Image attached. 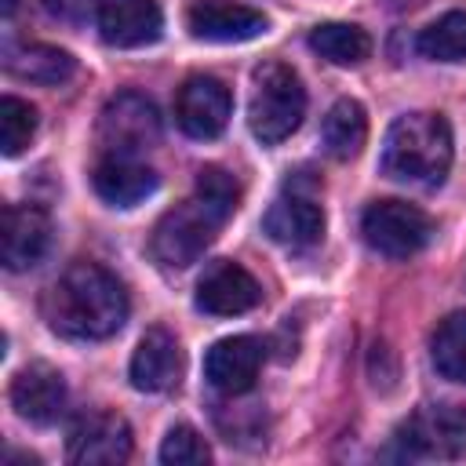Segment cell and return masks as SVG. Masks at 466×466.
Instances as JSON below:
<instances>
[{"label": "cell", "instance_id": "6da1fadb", "mask_svg": "<svg viewBox=\"0 0 466 466\" xmlns=\"http://www.w3.org/2000/svg\"><path fill=\"white\" fill-rule=\"evenodd\" d=\"M40 313L55 335L76 339V342H98L124 328L127 291L106 266L73 262L44 291Z\"/></svg>", "mask_w": 466, "mask_h": 466}, {"label": "cell", "instance_id": "7a4b0ae2", "mask_svg": "<svg viewBox=\"0 0 466 466\" xmlns=\"http://www.w3.org/2000/svg\"><path fill=\"white\" fill-rule=\"evenodd\" d=\"M240 200V186L229 171L222 167H204L197 175V189L189 200H182L178 208H171L157 229H153V255L160 266L167 269H186L193 266L204 248L218 237V229L226 226V218L237 211Z\"/></svg>", "mask_w": 466, "mask_h": 466}, {"label": "cell", "instance_id": "3957f363", "mask_svg": "<svg viewBox=\"0 0 466 466\" xmlns=\"http://www.w3.org/2000/svg\"><path fill=\"white\" fill-rule=\"evenodd\" d=\"M451 127L441 113H404L390 124L382 138L379 167L393 182L433 189L451 167Z\"/></svg>", "mask_w": 466, "mask_h": 466}, {"label": "cell", "instance_id": "277c9868", "mask_svg": "<svg viewBox=\"0 0 466 466\" xmlns=\"http://www.w3.org/2000/svg\"><path fill=\"white\" fill-rule=\"evenodd\" d=\"M306 116V87L284 62H262L255 69V91L248 102L251 135L266 146L284 142Z\"/></svg>", "mask_w": 466, "mask_h": 466}, {"label": "cell", "instance_id": "5b68a950", "mask_svg": "<svg viewBox=\"0 0 466 466\" xmlns=\"http://www.w3.org/2000/svg\"><path fill=\"white\" fill-rule=\"evenodd\" d=\"M408 459H462L466 455V408L462 404H422L393 433Z\"/></svg>", "mask_w": 466, "mask_h": 466}, {"label": "cell", "instance_id": "8992f818", "mask_svg": "<svg viewBox=\"0 0 466 466\" xmlns=\"http://www.w3.org/2000/svg\"><path fill=\"white\" fill-rule=\"evenodd\" d=\"M98 142L106 153L138 157L160 142V113L142 91L113 95L98 113Z\"/></svg>", "mask_w": 466, "mask_h": 466}, {"label": "cell", "instance_id": "52a82bcc", "mask_svg": "<svg viewBox=\"0 0 466 466\" xmlns=\"http://www.w3.org/2000/svg\"><path fill=\"white\" fill-rule=\"evenodd\" d=\"M360 233L371 251H379L386 258H408L426 248L433 222L422 208H415L408 200H375L360 215Z\"/></svg>", "mask_w": 466, "mask_h": 466}, {"label": "cell", "instance_id": "ba28073f", "mask_svg": "<svg viewBox=\"0 0 466 466\" xmlns=\"http://www.w3.org/2000/svg\"><path fill=\"white\" fill-rule=\"evenodd\" d=\"M66 459L76 466H116L131 459V426L116 411H84L66 437Z\"/></svg>", "mask_w": 466, "mask_h": 466}, {"label": "cell", "instance_id": "9c48e42d", "mask_svg": "<svg viewBox=\"0 0 466 466\" xmlns=\"http://www.w3.org/2000/svg\"><path fill=\"white\" fill-rule=\"evenodd\" d=\"M262 229L269 240H277L280 248L291 251H306L320 240L324 233V208L317 204L313 193H302L299 186L288 182V189L266 208L262 215Z\"/></svg>", "mask_w": 466, "mask_h": 466}, {"label": "cell", "instance_id": "30bf717a", "mask_svg": "<svg viewBox=\"0 0 466 466\" xmlns=\"http://www.w3.org/2000/svg\"><path fill=\"white\" fill-rule=\"evenodd\" d=\"M233 95L215 76H189L175 95V120L189 138H215L226 131Z\"/></svg>", "mask_w": 466, "mask_h": 466}, {"label": "cell", "instance_id": "8fae6325", "mask_svg": "<svg viewBox=\"0 0 466 466\" xmlns=\"http://www.w3.org/2000/svg\"><path fill=\"white\" fill-rule=\"evenodd\" d=\"M51 248V218L36 204H7L0 222V258L4 269H33Z\"/></svg>", "mask_w": 466, "mask_h": 466}, {"label": "cell", "instance_id": "7c38bea8", "mask_svg": "<svg viewBox=\"0 0 466 466\" xmlns=\"http://www.w3.org/2000/svg\"><path fill=\"white\" fill-rule=\"evenodd\" d=\"M258 302H262V288L240 262L215 258L197 280V309L211 317H237L255 309Z\"/></svg>", "mask_w": 466, "mask_h": 466}, {"label": "cell", "instance_id": "4fadbf2b", "mask_svg": "<svg viewBox=\"0 0 466 466\" xmlns=\"http://www.w3.org/2000/svg\"><path fill=\"white\" fill-rule=\"evenodd\" d=\"M262 342L255 335H229V339H218L208 353H204V379L211 382V390L226 393V397H237V393H248L258 379V368H262Z\"/></svg>", "mask_w": 466, "mask_h": 466}, {"label": "cell", "instance_id": "5bb4252c", "mask_svg": "<svg viewBox=\"0 0 466 466\" xmlns=\"http://www.w3.org/2000/svg\"><path fill=\"white\" fill-rule=\"evenodd\" d=\"M186 25L197 40L208 44H244L269 29L266 15L233 0H200L186 11Z\"/></svg>", "mask_w": 466, "mask_h": 466}, {"label": "cell", "instance_id": "9a60e30c", "mask_svg": "<svg viewBox=\"0 0 466 466\" xmlns=\"http://www.w3.org/2000/svg\"><path fill=\"white\" fill-rule=\"evenodd\" d=\"M95 22L109 47H146L157 44L164 29L157 0H102Z\"/></svg>", "mask_w": 466, "mask_h": 466}, {"label": "cell", "instance_id": "2e32d148", "mask_svg": "<svg viewBox=\"0 0 466 466\" xmlns=\"http://www.w3.org/2000/svg\"><path fill=\"white\" fill-rule=\"evenodd\" d=\"M11 408L33 426H51L66 411V379L51 364L22 368L11 379Z\"/></svg>", "mask_w": 466, "mask_h": 466}, {"label": "cell", "instance_id": "e0dca14e", "mask_svg": "<svg viewBox=\"0 0 466 466\" xmlns=\"http://www.w3.org/2000/svg\"><path fill=\"white\" fill-rule=\"evenodd\" d=\"M131 386L142 393H164L182 375V350L167 328H149L131 357Z\"/></svg>", "mask_w": 466, "mask_h": 466}, {"label": "cell", "instance_id": "ac0fdd59", "mask_svg": "<svg viewBox=\"0 0 466 466\" xmlns=\"http://www.w3.org/2000/svg\"><path fill=\"white\" fill-rule=\"evenodd\" d=\"M157 171L146 167L138 157H120V153H106L95 171H91V186L95 193L113 204V208H135L142 204L153 189H157Z\"/></svg>", "mask_w": 466, "mask_h": 466}, {"label": "cell", "instance_id": "d6986e66", "mask_svg": "<svg viewBox=\"0 0 466 466\" xmlns=\"http://www.w3.org/2000/svg\"><path fill=\"white\" fill-rule=\"evenodd\" d=\"M368 138V113L357 98H339L320 124V146L331 160H353Z\"/></svg>", "mask_w": 466, "mask_h": 466}, {"label": "cell", "instance_id": "ffe728a7", "mask_svg": "<svg viewBox=\"0 0 466 466\" xmlns=\"http://www.w3.org/2000/svg\"><path fill=\"white\" fill-rule=\"evenodd\" d=\"M7 73L18 76V80H29V84H66L73 73H76V62L69 51L62 47H51V44H25L18 51L7 55Z\"/></svg>", "mask_w": 466, "mask_h": 466}, {"label": "cell", "instance_id": "44dd1931", "mask_svg": "<svg viewBox=\"0 0 466 466\" xmlns=\"http://www.w3.org/2000/svg\"><path fill=\"white\" fill-rule=\"evenodd\" d=\"M309 47L331 66H360L371 55V36L350 22H324L309 33Z\"/></svg>", "mask_w": 466, "mask_h": 466}, {"label": "cell", "instance_id": "7402d4cb", "mask_svg": "<svg viewBox=\"0 0 466 466\" xmlns=\"http://www.w3.org/2000/svg\"><path fill=\"white\" fill-rule=\"evenodd\" d=\"M430 357L444 379L466 382V313H448L437 324L430 339Z\"/></svg>", "mask_w": 466, "mask_h": 466}, {"label": "cell", "instance_id": "603a6c76", "mask_svg": "<svg viewBox=\"0 0 466 466\" xmlns=\"http://www.w3.org/2000/svg\"><path fill=\"white\" fill-rule=\"evenodd\" d=\"M422 58L433 62H462L466 58V11H448L433 25H426L415 40Z\"/></svg>", "mask_w": 466, "mask_h": 466}, {"label": "cell", "instance_id": "cb8c5ba5", "mask_svg": "<svg viewBox=\"0 0 466 466\" xmlns=\"http://www.w3.org/2000/svg\"><path fill=\"white\" fill-rule=\"evenodd\" d=\"M36 135V109L15 95L0 98V149L4 157H18Z\"/></svg>", "mask_w": 466, "mask_h": 466}, {"label": "cell", "instance_id": "d4e9b609", "mask_svg": "<svg viewBox=\"0 0 466 466\" xmlns=\"http://www.w3.org/2000/svg\"><path fill=\"white\" fill-rule=\"evenodd\" d=\"M211 459L208 441L193 430V426H171L164 444H160V462L164 466H204Z\"/></svg>", "mask_w": 466, "mask_h": 466}, {"label": "cell", "instance_id": "484cf974", "mask_svg": "<svg viewBox=\"0 0 466 466\" xmlns=\"http://www.w3.org/2000/svg\"><path fill=\"white\" fill-rule=\"evenodd\" d=\"M102 0H40V7L55 18V22H66V25H80L91 18V11H98Z\"/></svg>", "mask_w": 466, "mask_h": 466}, {"label": "cell", "instance_id": "4316f807", "mask_svg": "<svg viewBox=\"0 0 466 466\" xmlns=\"http://www.w3.org/2000/svg\"><path fill=\"white\" fill-rule=\"evenodd\" d=\"M15 7H18V0H4V15H15Z\"/></svg>", "mask_w": 466, "mask_h": 466}]
</instances>
